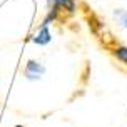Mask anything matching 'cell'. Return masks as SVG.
<instances>
[{"label": "cell", "instance_id": "cell-1", "mask_svg": "<svg viewBox=\"0 0 127 127\" xmlns=\"http://www.w3.org/2000/svg\"><path fill=\"white\" fill-rule=\"evenodd\" d=\"M45 65L42 62H38V60H33V59H29L25 64V67H24V77H25V80L29 82H37L40 80L42 77L45 75Z\"/></svg>", "mask_w": 127, "mask_h": 127}, {"label": "cell", "instance_id": "cell-2", "mask_svg": "<svg viewBox=\"0 0 127 127\" xmlns=\"http://www.w3.org/2000/svg\"><path fill=\"white\" fill-rule=\"evenodd\" d=\"M32 42L38 47H45L52 42V32L49 25H40L37 29V32L32 35Z\"/></svg>", "mask_w": 127, "mask_h": 127}, {"label": "cell", "instance_id": "cell-3", "mask_svg": "<svg viewBox=\"0 0 127 127\" xmlns=\"http://www.w3.org/2000/svg\"><path fill=\"white\" fill-rule=\"evenodd\" d=\"M49 10H57L59 13L65 12L69 15H72L77 10V0H54V3Z\"/></svg>", "mask_w": 127, "mask_h": 127}, {"label": "cell", "instance_id": "cell-4", "mask_svg": "<svg viewBox=\"0 0 127 127\" xmlns=\"http://www.w3.org/2000/svg\"><path fill=\"white\" fill-rule=\"evenodd\" d=\"M112 55L117 60H121L122 64L127 65V45H117L114 50H112Z\"/></svg>", "mask_w": 127, "mask_h": 127}, {"label": "cell", "instance_id": "cell-5", "mask_svg": "<svg viewBox=\"0 0 127 127\" xmlns=\"http://www.w3.org/2000/svg\"><path fill=\"white\" fill-rule=\"evenodd\" d=\"M114 17H115V20H117L119 27H122V29L127 30V10H124V8H115Z\"/></svg>", "mask_w": 127, "mask_h": 127}, {"label": "cell", "instance_id": "cell-6", "mask_svg": "<svg viewBox=\"0 0 127 127\" xmlns=\"http://www.w3.org/2000/svg\"><path fill=\"white\" fill-rule=\"evenodd\" d=\"M15 127H25V126H20V124H19V126H15Z\"/></svg>", "mask_w": 127, "mask_h": 127}]
</instances>
